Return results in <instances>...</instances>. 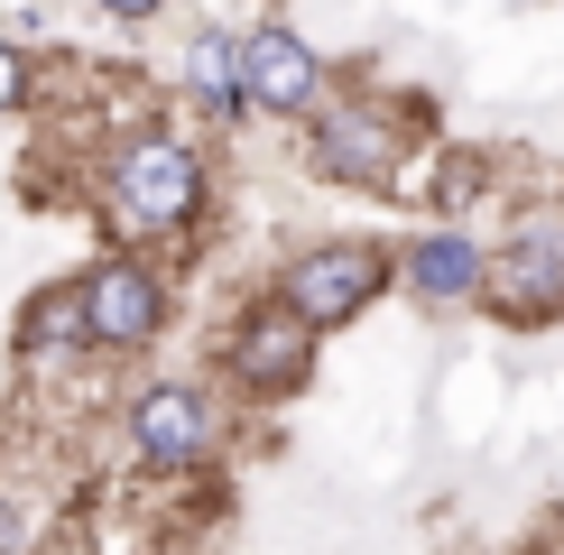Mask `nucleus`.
I'll return each mask as SVG.
<instances>
[{
  "instance_id": "nucleus-1",
  "label": "nucleus",
  "mask_w": 564,
  "mask_h": 555,
  "mask_svg": "<svg viewBox=\"0 0 564 555\" xmlns=\"http://www.w3.org/2000/svg\"><path fill=\"white\" fill-rule=\"evenodd\" d=\"M93 204L111 214V231L139 241H185L204 214H214V157H204L195 130L176 121H139L121 130L102 157H93Z\"/></svg>"
},
{
  "instance_id": "nucleus-2",
  "label": "nucleus",
  "mask_w": 564,
  "mask_h": 555,
  "mask_svg": "<svg viewBox=\"0 0 564 555\" xmlns=\"http://www.w3.org/2000/svg\"><path fill=\"white\" fill-rule=\"evenodd\" d=\"M305 167L324 185H351V195H398L416 167V121L370 92H334V102L305 121Z\"/></svg>"
},
{
  "instance_id": "nucleus-3",
  "label": "nucleus",
  "mask_w": 564,
  "mask_h": 555,
  "mask_svg": "<svg viewBox=\"0 0 564 555\" xmlns=\"http://www.w3.org/2000/svg\"><path fill=\"white\" fill-rule=\"evenodd\" d=\"M398 287V250L389 241H361V231H334V241H305L288 250V269H278V306H296L315 334H343V324H361L380 296Z\"/></svg>"
},
{
  "instance_id": "nucleus-4",
  "label": "nucleus",
  "mask_w": 564,
  "mask_h": 555,
  "mask_svg": "<svg viewBox=\"0 0 564 555\" xmlns=\"http://www.w3.org/2000/svg\"><path fill=\"white\" fill-rule=\"evenodd\" d=\"M75 287H84V324H93V361H139V352L167 342L176 287H167V269L149 250H102Z\"/></svg>"
},
{
  "instance_id": "nucleus-5",
  "label": "nucleus",
  "mask_w": 564,
  "mask_h": 555,
  "mask_svg": "<svg viewBox=\"0 0 564 555\" xmlns=\"http://www.w3.org/2000/svg\"><path fill=\"white\" fill-rule=\"evenodd\" d=\"M121 435H130L139 472H158V481H195L204 463L223 454V399H214V380H176V370H167V380H139Z\"/></svg>"
},
{
  "instance_id": "nucleus-6",
  "label": "nucleus",
  "mask_w": 564,
  "mask_h": 555,
  "mask_svg": "<svg viewBox=\"0 0 564 555\" xmlns=\"http://www.w3.org/2000/svg\"><path fill=\"white\" fill-rule=\"evenodd\" d=\"M315 352H324V334L296 306H278V296H250V306L223 324V380H231V399H250V407H288L296 389L315 380Z\"/></svg>"
},
{
  "instance_id": "nucleus-7",
  "label": "nucleus",
  "mask_w": 564,
  "mask_h": 555,
  "mask_svg": "<svg viewBox=\"0 0 564 555\" xmlns=\"http://www.w3.org/2000/svg\"><path fill=\"white\" fill-rule=\"evenodd\" d=\"M490 315L509 334H536V324L564 315V214H519L490 241Z\"/></svg>"
},
{
  "instance_id": "nucleus-8",
  "label": "nucleus",
  "mask_w": 564,
  "mask_h": 555,
  "mask_svg": "<svg viewBox=\"0 0 564 555\" xmlns=\"http://www.w3.org/2000/svg\"><path fill=\"white\" fill-rule=\"evenodd\" d=\"M334 102V75H324V46L288 29V19H250L241 29V111L260 121H315Z\"/></svg>"
},
{
  "instance_id": "nucleus-9",
  "label": "nucleus",
  "mask_w": 564,
  "mask_h": 555,
  "mask_svg": "<svg viewBox=\"0 0 564 555\" xmlns=\"http://www.w3.org/2000/svg\"><path fill=\"white\" fill-rule=\"evenodd\" d=\"M398 287L426 315H463L490 296V241H473L463 222H426L416 241H398Z\"/></svg>"
},
{
  "instance_id": "nucleus-10",
  "label": "nucleus",
  "mask_w": 564,
  "mask_h": 555,
  "mask_svg": "<svg viewBox=\"0 0 564 555\" xmlns=\"http://www.w3.org/2000/svg\"><path fill=\"white\" fill-rule=\"evenodd\" d=\"M19 361L29 370H65V361H93V324H84V287L56 278L19 306Z\"/></svg>"
},
{
  "instance_id": "nucleus-11",
  "label": "nucleus",
  "mask_w": 564,
  "mask_h": 555,
  "mask_svg": "<svg viewBox=\"0 0 564 555\" xmlns=\"http://www.w3.org/2000/svg\"><path fill=\"white\" fill-rule=\"evenodd\" d=\"M185 92H195V111H214V121H241V29H204L185 46Z\"/></svg>"
},
{
  "instance_id": "nucleus-12",
  "label": "nucleus",
  "mask_w": 564,
  "mask_h": 555,
  "mask_svg": "<svg viewBox=\"0 0 564 555\" xmlns=\"http://www.w3.org/2000/svg\"><path fill=\"white\" fill-rule=\"evenodd\" d=\"M37 102H46V65L19 37H0V121H10V111H37Z\"/></svg>"
},
{
  "instance_id": "nucleus-13",
  "label": "nucleus",
  "mask_w": 564,
  "mask_h": 555,
  "mask_svg": "<svg viewBox=\"0 0 564 555\" xmlns=\"http://www.w3.org/2000/svg\"><path fill=\"white\" fill-rule=\"evenodd\" d=\"M93 10H102V19H111V29H149V19H158V10H167V0H93Z\"/></svg>"
},
{
  "instance_id": "nucleus-14",
  "label": "nucleus",
  "mask_w": 564,
  "mask_h": 555,
  "mask_svg": "<svg viewBox=\"0 0 564 555\" xmlns=\"http://www.w3.org/2000/svg\"><path fill=\"white\" fill-rule=\"evenodd\" d=\"M10 29H29V37H37V29H46V0H10Z\"/></svg>"
},
{
  "instance_id": "nucleus-15",
  "label": "nucleus",
  "mask_w": 564,
  "mask_h": 555,
  "mask_svg": "<svg viewBox=\"0 0 564 555\" xmlns=\"http://www.w3.org/2000/svg\"><path fill=\"white\" fill-rule=\"evenodd\" d=\"M555 214H564V176H555Z\"/></svg>"
},
{
  "instance_id": "nucleus-16",
  "label": "nucleus",
  "mask_w": 564,
  "mask_h": 555,
  "mask_svg": "<svg viewBox=\"0 0 564 555\" xmlns=\"http://www.w3.org/2000/svg\"><path fill=\"white\" fill-rule=\"evenodd\" d=\"M555 555H564V546H555Z\"/></svg>"
}]
</instances>
